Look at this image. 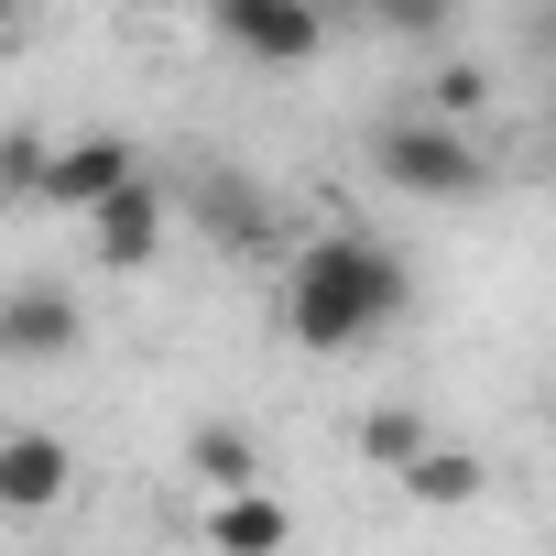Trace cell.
Segmentation results:
<instances>
[{
    "label": "cell",
    "mask_w": 556,
    "mask_h": 556,
    "mask_svg": "<svg viewBox=\"0 0 556 556\" xmlns=\"http://www.w3.org/2000/svg\"><path fill=\"white\" fill-rule=\"evenodd\" d=\"M404 306H415V273H404V251L371 240V229H317V240H295V251H285V285H273V317H285V339H295L306 361H350V350L393 339Z\"/></svg>",
    "instance_id": "1"
},
{
    "label": "cell",
    "mask_w": 556,
    "mask_h": 556,
    "mask_svg": "<svg viewBox=\"0 0 556 556\" xmlns=\"http://www.w3.org/2000/svg\"><path fill=\"white\" fill-rule=\"evenodd\" d=\"M371 175H382L393 197L469 207V197L491 186V153H480V142H469V121H447V110H393V121L371 131Z\"/></svg>",
    "instance_id": "2"
},
{
    "label": "cell",
    "mask_w": 556,
    "mask_h": 556,
    "mask_svg": "<svg viewBox=\"0 0 556 556\" xmlns=\"http://www.w3.org/2000/svg\"><path fill=\"white\" fill-rule=\"evenodd\" d=\"M197 12H207V34H218L240 66H262V77H295V66L328 55V12H317V0H197Z\"/></svg>",
    "instance_id": "3"
},
{
    "label": "cell",
    "mask_w": 556,
    "mask_h": 556,
    "mask_svg": "<svg viewBox=\"0 0 556 556\" xmlns=\"http://www.w3.org/2000/svg\"><path fill=\"white\" fill-rule=\"evenodd\" d=\"M186 218H197L229 262H273V251H285V218H273V197H262L251 175H229V164H197V175H186Z\"/></svg>",
    "instance_id": "4"
},
{
    "label": "cell",
    "mask_w": 556,
    "mask_h": 556,
    "mask_svg": "<svg viewBox=\"0 0 556 556\" xmlns=\"http://www.w3.org/2000/svg\"><path fill=\"white\" fill-rule=\"evenodd\" d=\"M164 240H175V197H164L153 175H131L121 197L88 207V262H99V273H142Z\"/></svg>",
    "instance_id": "5"
},
{
    "label": "cell",
    "mask_w": 556,
    "mask_h": 556,
    "mask_svg": "<svg viewBox=\"0 0 556 556\" xmlns=\"http://www.w3.org/2000/svg\"><path fill=\"white\" fill-rule=\"evenodd\" d=\"M142 175V142L131 131H77V142H55V175H45V207H99V197H121Z\"/></svg>",
    "instance_id": "6"
},
{
    "label": "cell",
    "mask_w": 556,
    "mask_h": 556,
    "mask_svg": "<svg viewBox=\"0 0 556 556\" xmlns=\"http://www.w3.org/2000/svg\"><path fill=\"white\" fill-rule=\"evenodd\" d=\"M66 480H77L66 437H45V426H12V437H0V513H12V523H45V513L66 502Z\"/></svg>",
    "instance_id": "7"
},
{
    "label": "cell",
    "mask_w": 556,
    "mask_h": 556,
    "mask_svg": "<svg viewBox=\"0 0 556 556\" xmlns=\"http://www.w3.org/2000/svg\"><path fill=\"white\" fill-rule=\"evenodd\" d=\"M197 534H207L218 556H285L295 513L273 502V480H251V491H197Z\"/></svg>",
    "instance_id": "8"
},
{
    "label": "cell",
    "mask_w": 556,
    "mask_h": 556,
    "mask_svg": "<svg viewBox=\"0 0 556 556\" xmlns=\"http://www.w3.org/2000/svg\"><path fill=\"white\" fill-rule=\"evenodd\" d=\"M0 350L12 361H66L77 350V295L66 285H23L12 306H0Z\"/></svg>",
    "instance_id": "9"
},
{
    "label": "cell",
    "mask_w": 556,
    "mask_h": 556,
    "mask_svg": "<svg viewBox=\"0 0 556 556\" xmlns=\"http://www.w3.org/2000/svg\"><path fill=\"white\" fill-rule=\"evenodd\" d=\"M480 491H491V469H480L469 447H447V437H437V447L404 469V502H426V513H469Z\"/></svg>",
    "instance_id": "10"
},
{
    "label": "cell",
    "mask_w": 556,
    "mask_h": 556,
    "mask_svg": "<svg viewBox=\"0 0 556 556\" xmlns=\"http://www.w3.org/2000/svg\"><path fill=\"white\" fill-rule=\"evenodd\" d=\"M426 447H437V415H415V404H371V415H361V458H371L382 480H404Z\"/></svg>",
    "instance_id": "11"
},
{
    "label": "cell",
    "mask_w": 556,
    "mask_h": 556,
    "mask_svg": "<svg viewBox=\"0 0 556 556\" xmlns=\"http://www.w3.org/2000/svg\"><path fill=\"white\" fill-rule=\"evenodd\" d=\"M186 469H197V491H251V480H262V447H251L240 426H197V437H186Z\"/></svg>",
    "instance_id": "12"
},
{
    "label": "cell",
    "mask_w": 556,
    "mask_h": 556,
    "mask_svg": "<svg viewBox=\"0 0 556 556\" xmlns=\"http://www.w3.org/2000/svg\"><path fill=\"white\" fill-rule=\"evenodd\" d=\"M426 110H447V121H480V110H491V66L447 55V66H437V88H426Z\"/></svg>",
    "instance_id": "13"
},
{
    "label": "cell",
    "mask_w": 556,
    "mask_h": 556,
    "mask_svg": "<svg viewBox=\"0 0 556 556\" xmlns=\"http://www.w3.org/2000/svg\"><path fill=\"white\" fill-rule=\"evenodd\" d=\"M371 23L404 34V45H437V34L458 23V0H371Z\"/></svg>",
    "instance_id": "14"
},
{
    "label": "cell",
    "mask_w": 556,
    "mask_h": 556,
    "mask_svg": "<svg viewBox=\"0 0 556 556\" xmlns=\"http://www.w3.org/2000/svg\"><path fill=\"white\" fill-rule=\"evenodd\" d=\"M534 45H545V55H556V0H545V12H534Z\"/></svg>",
    "instance_id": "15"
},
{
    "label": "cell",
    "mask_w": 556,
    "mask_h": 556,
    "mask_svg": "<svg viewBox=\"0 0 556 556\" xmlns=\"http://www.w3.org/2000/svg\"><path fill=\"white\" fill-rule=\"evenodd\" d=\"M545 175H556V153H545Z\"/></svg>",
    "instance_id": "16"
}]
</instances>
